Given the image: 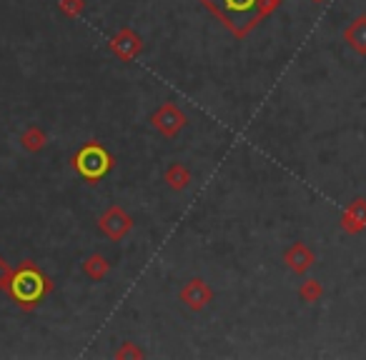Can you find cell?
<instances>
[{"instance_id": "obj_1", "label": "cell", "mask_w": 366, "mask_h": 360, "mask_svg": "<svg viewBox=\"0 0 366 360\" xmlns=\"http://www.w3.org/2000/svg\"><path fill=\"white\" fill-rule=\"evenodd\" d=\"M236 35H246L259 20L273 13L281 0H203Z\"/></svg>"}, {"instance_id": "obj_2", "label": "cell", "mask_w": 366, "mask_h": 360, "mask_svg": "<svg viewBox=\"0 0 366 360\" xmlns=\"http://www.w3.org/2000/svg\"><path fill=\"white\" fill-rule=\"evenodd\" d=\"M11 288H13V295H16L18 303L30 308L43 298V293L48 290V280H45L43 273H38L33 265H23L16 273V278H13Z\"/></svg>"}, {"instance_id": "obj_3", "label": "cell", "mask_w": 366, "mask_h": 360, "mask_svg": "<svg viewBox=\"0 0 366 360\" xmlns=\"http://www.w3.org/2000/svg\"><path fill=\"white\" fill-rule=\"evenodd\" d=\"M73 165H76V170L83 175L85 180H98L108 173V168H111V155H108L100 145H93V143H90V145H85L83 150L76 155Z\"/></svg>"}, {"instance_id": "obj_4", "label": "cell", "mask_w": 366, "mask_h": 360, "mask_svg": "<svg viewBox=\"0 0 366 360\" xmlns=\"http://www.w3.org/2000/svg\"><path fill=\"white\" fill-rule=\"evenodd\" d=\"M341 228H344L346 233H361V230H366V200L364 198H356V200L344 210V215H341Z\"/></svg>"}, {"instance_id": "obj_5", "label": "cell", "mask_w": 366, "mask_h": 360, "mask_svg": "<svg viewBox=\"0 0 366 360\" xmlns=\"http://www.w3.org/2000/svg\"><path fill=\"white\" fill-rule=\"evenodd\" d=\"M183 123H186V118H183V113H178V110L173 108L171 103L163 105V108L153 115V126L158 128V131L166 133V136H173V133H176V131H181Z\"/></svg>"}, {"instance_id": "obj_6", "label": "cell", "mask_w": 366, "mask_h": 360, "mask_svg": "<svg viewBox=\"0 0 366 360\" xmlns=\"http://www.w3.org/2000/svg\"><path fill=\"white\" fill-rule=\"evenodd\" d=\"M283 260H286V265H289L294 273H306L311 268V263H314V253H311L304 243H294V246L286 251Z\"/></svg>"}, {"instance_id": "obj_7", "label": "cell", "mask_w": 366, "mask_h": 360, "mask_svg": "<svg viewBox=\"0 0 366 360\" xmlns=\"http://www.w3.org/2000/svg\"><path fill=\"white\" fill-rule=\"evenodd\" d=\"M344 40L351 50L366 55V16H359L354 23H349V28L344 30Z\"/></svg>"}, {"instance_id": "obj_8", "label": "cell", "mask_w": 366, "mask_h": 360, "mask_svg": "<svg viewBox=\"0 0 366 360\" xmlns=\"http://www.w3.org/2000/svg\"><path fill=\"white\" fill-rule=\"evenodd\" d=\"M103 228H106V233L108 235H113V238H121L123 233H126L128 228H131V220L126 218V215L121 213V210H118V208H113L111 213L106 215V218H103Z\"/></svg>"}, {"instance_id": "obj_9", "label": "cell", "mask_w": 366, "mask_h": 360, "mask_svg": "<svg viewBox=\"0 0 366 360\" xmlns=\"http://www.w3.org/2000/svg\"><path fill=\"white\" fill-rule=\"evenodd\" d=\"M208 298H211V293L206 290V285L201 283V280H194V283L186 288V293H183V300H186L191 308H203Z\"/></svg>"}, {"instance_id": "obj_10", "label": "cell", "mask_w": 366, "mask_h": 360, "mask_svg": "<svg viewBox=\"0 0 366 360\" xmlns=\"http://www.w3.org/2000/svg\"><path fill=\"white\" fill-rule=\"evenodd\" d=\"M301 298H304L306 303H317V300L321 298V285H319L317 280H306V283L301 285Z\"/></svg>"}, {"instance_id": "obj_11", "label": "cell", "mask_w": 366, "mask_h": 360, "mask_svg": "<svg viewBox=\"0 0 366 360\" xmlns=\"http://www.w3.org/2000/svg\"><path fill=\"white\" fill-rule=\"evenodd\" d=\"M168 183H171L173 188H178V191H181V188L189 183V173H186V168H178V165H173V168L168 170Z\"/></svg>"}, {"instance_id": "obj_12", "label": "cell", "mask_w": 366, "mask_h": 360, "mask_svg": "<svg viewBox=\"0 0 366 360\" xmlns=\"http://www.w3.org/2000/svg\"><path fill=\"white\" fill-rule=\"evenodd\" d=\"M8 280H11V270H8L6 260H3V258H0V288H6V285H8Z\"/></svg>"}, {"instance_id": "obj_13", "label": "cell", "mask_w": 366, "mask_h": 360, "mask_svg": "<svg viewBox=\"0 0 366 360\" xmlns=\"http://www.w3.org/2000/svg\"><path fill=\"white\" fill-rule=\"evenodd\" d=\"M314 3H321V0H314Z\"/></svg>"}]
</instances>
